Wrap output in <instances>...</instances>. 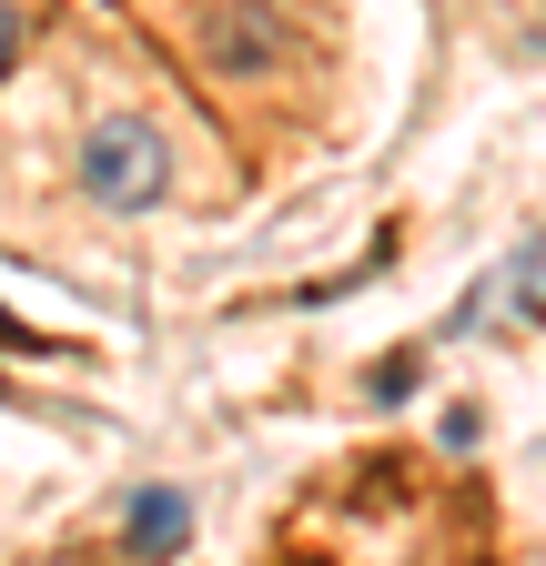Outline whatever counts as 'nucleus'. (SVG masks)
Segmentation results:
<instances>
[{
	"label": "nucleus",
	"mask_w": 546,
	"mask_h": 566,
	"mask_svg": "<svg viewBox=\"0 0 546 566\" xmlns=\"http://www.w3.org/2000/svg\"><path fill=\"white\" fill-rule=\"evenodd\" d=\"M82 192L102 212H153L172 192V142H162V122H143V112L92 122L82 132Z\"/></svg>",
	"instance_id": "f257e3e1"
},
{
	"label": "nucleus",
	"mask_w": 546,
	"mask_h": 566,
	"mask_svg": "<svg viewBox=\"0 0 546 566\" xmlns=\"http://www.w3.org/2000/svg\"><path fill=\"white\" fill-rule=\"evenodd\" d=\"M182 536H192V506H182L172 485H143V495L122 506V546H132V556H172Z\"/></svg>",
	"instance_id": "f03ea898"
},
{
	"label": "nucleus",
	"mask_w": 546,
	"mask_h": 566,
	"mask_svg": "<svg viewBox=\"0 0 546 566\" xmlns=\"http://www.w3.org/2000/svg\"><path fill=\"white\" fill-rule=\"evenodd\" d=\"M496 294L516 304V324H546V233H536V243L506 263V283H496Z\"/></svg>",
	"instance_id": "7ed1b4c3"
},
{
	"label": "nucleus",
	"mask_w": 546,
	"mask_h": 566,
	"mask_svg": "<svg viewBox=\"0 0 546 566\" xmlns=\"http://www.w3.org/2000/svg\"><path fill=\"white\" fill-rule=\"evenodd\" d=\"M213 51H223V71H273V31L263 21H223Z\"/></svg>",
	"instance_id": "20e7f679"
},
{
	"label": "nucleus",
	"mask_w": 546,
	"mask_h": 566,
	"mask_svg": "<svg viewBox=\"0 0 546 566\" xmlns=\"http://www.w3.org/2000/svg\"><path fill=\"white\" fill-rule=\"evenodd\" d=\"M405 385H416V354H385V365H375V405H395Z\"/></svg>",
	"instance_id": "39448f33"
},
{
	"label": "nucleus",
	"mask_w": 546,
	"mask_h": 566,
	"mask_svg": "<svg viewBox=\"0 0 546 566\" xmlns=\"http://www.w3.org/2000/svg\"><path fill=\"white\" fill-rule=\"evenodd\" d=\"M11 61H21V11L0 0V71H11Z\"/></svg>",
	"instance_id": "423d86ee"
},
{
	"label": "nucleus",
	"mask_w": 546,
	"mask_h": 566,
	"mask_svg": "<svg viewBox=\"0 0 546 566\" xmlns=\"http://www.w3.org/2000/svg\"><path fill=\"white\" fill-rule=\"evenodd\" d=\"M0 344H21V324H0Z\"/></svg>",
	"instance_id": "0eeeda50"
}]
</instances>
